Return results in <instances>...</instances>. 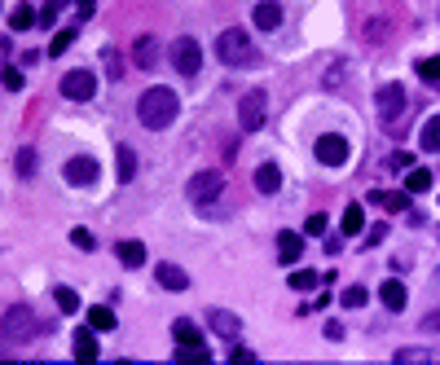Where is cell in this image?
<instances>
[{
  "label": "cell",
  "instance_id": "1",
  "mask_svg": "<svg viewBox=\"0 0 440 365\" xmlns=\"http://www.w3.org/2000/svg\"><path fill=\"white\" fill-rule=\"evenodd\" d=\"M176 114H181V97H176L172 88H150V93H141V102H137V119L150 128V132H159V128H168Z\"/></svg>",
  "mask_w": 440,
  "mask_h": 365
},
{
  "label": "cell",
  "instance_id": "2",
  "mask_svg": "<svg viewBox=\"0 0 440 365\" xmlns=\"http://www.w3.org/2000/svg\"><path fill=\"white\" fill-rule=\"evenodd\" d=\"M216 58L225 66H251L255 62V48H251V36L242 27H229V31H220L216 36Z\"/></svg>",
  "mask_w": 440,
  "mask_h": 365
},
{
  "label": "cell",
  "instance_id": "3",
  "mask_svg": "<svg viewBox=\"0 0 440 365\" xmlns=\"http://www.w3.org/2000/svg\"><path fill=\"white\" fill-rule=\"evenodd\" d=\"M36 335H40L36 312H31L27 304H9V308H5V339H9V343H31Z\"/></svg>",
  "mask_w": 440,
  "mask_h": 365
},
{
  "label": "cell",
  "instance_id": "4",
  "mask_svg": "<svg viewBox=\"0 0 440 365\" xmlns=\"http://www.w3.org/2000/svg\"><path fill=\"white\" fill-rule=\"evenodd\" d=\"M225 194V172L220 168H207V172H194L185 180V198H194V203H211V198Z\"/></svg>",
  "mask_w": 440,
  "mask_h": 365
},
{
  "label": "cell",
  "instance_id": "5",
  "mask_svg": "<svg viewBox=\"0 0 440 365\" xmlns=\"http://www.w3.org/2000/svg\"><path fill=\"white\" fill-rule=\"evenodd\" d=\"M172 66H176V75H199V66H203V48L194 36H176L172 40Z\"/></svg>",
  "mask_w": 440,
  "mask_h": 365
},
{
  "label": "cell",
  "instance_id": "6",
  "mask_svg": "<svg viewBox=\"0 0 440 365\" xmlns=\"http://www.w3.org/2000/svg\"><path fill=\"white\" fill-rule=\"evenodd\" d=\"M374 106H379V119L392 128L401 114H405V88L401 84H383L379 93H374Z\"/></svg>",
  "mask_w": 440,
  "mask_h": 365
},
{
  "label": "cell",
  "instance_id": "7",
  "mask_svg": "<svg viewBox=\"0 0 440 365\" xmlns=\"http://www.w3.org/2000/svg\"><path fill=\"white\" fill-rule=\"evenodd\" d=\"M265 114H269V97L260 93V88L242 97V106H238V124H242V132H255L260 124H265Z\"/></svg>",
  "mask_w": 440,
  "mask_h": 365
},
{
  "label": "cell",
  "instance_id": "8",
  "mask_svg": "<svg viewBox=\"0 0 440 365\" xmlns=\"http://www.w3.org/2000/svg\"><path fill=\"white\" fill-rule=\"evenodd\" d=\"M93 93H97V75L84 71V66H79V71H67V75H62V97H71V102H88Z\"/></svg>",
  "mask_w": 440,
  "mask_h": 365
},
{
  "label": "cell",
  "instance_id": "9",
  "mask_svg": "<svg viewBox=\"0 0 440 365\" xmlns=\"http://www.w3.org/2000/svg\"><path fill=\"white\" fill-rule=\"evenodd\" d=\"M317 159L326 163V168H339V163H348V141L339 137V132H326V137H317Z\"/></svg>",
  "mask_w": 440,
  "mask_h": 365
},
{
  "label": "cell",
  "instance_id": "10",
  "mask_svg": "<svg viewBox=\"0 0 440 365\" xmlns=\"http://www.w3.org/2000/svg\"><path fill=\"white\" fill-rule=\"evenodd\" d=\"M97 335H102V330H93V326H84V330H75V335H71L75 361H97Z\"/></svg>",
  "mask_w": 440,
  "mask_h": 365
},
{
  "label": "cell",
  "instance_id": "11",
  "mask_svg": "<svg viewBox=\"0 0 440 365\" xmlns=\"http://www.w3.org/2000/svg\"><path fill=\"white\" fill-rule=\"evenodd\" d=\"M207 326L216 330L220 339H238V335H242V321L234 317V312H225V308H211V312H207Z\"/></svg>",
  "mask_w": 440,
  "mask_h": 365
},
{
  "label": "cell",
  "instance_id": "12",
  "mask_svg": "<svg viewBox=\"0 0 440 365\" xmlns=\"http://www.w3.org/2000/svg\"><path fill=\"white\" fill-rule=\"evenodd\" d=\"M67 180H71V185H93V180H97V163L88 154H75L67 163Z\"/></svg>",
  "mask_w": 440,
  "mask_h": 365
},
{
  "label": "cell",
  "instance_id": "13",
  "mask_svg": "<svg viewBox=\"0 0 440 365\" xmlns=\"http://www.w3.org/2000/svg\"><path fill=\"white\" fill-rule=\"evenodd\" d=\"M251 22L260 31H273V27H282V5L278 0H260V5L251 9Z\"/></svg>",
  "mask_w": 440,
  "mask_h": 365
},
{
  "label": "cell",
  "instance_id": "14",
  "mask_svg": "<svg viewBox=\"0 0 440 365\" xmlns=\"http://www.w3.org/2000/svg\"><path fill=\"white\" fill-rule=\"evenodd\" d=\"M255 190L260 194H278L282 190V168L278 163H260L255 168Z\"/></svg>",
  "mask_w": 440,
  "mask_h": 365
},
{
  "label": "cell",
  "instance_id": "15",
  "mask_svg": "<svg viewBox=\"0 0 440 365\" xmlns=\"http://www.w3.org/2000/svg\"><path fill=\"white\" fill-rule=\"evenodd\" d=\"M154 277H159V286H163V291H185V286H189L185 269H176V264H159Z\"/></svg>",
  "mask_w": 440,
  "mask_h": 365
},
{
  "label": "cell",
  "instance_id": "16",
  "mask_svg": "<svg viewBox=\"0 0 440 365\" xmlns=\"http://www.w3.org/2000/svg\"><path fill=\"white\" fill-rule=\"evenodd\" d=\"M133 62L141 66V71H150V66L159 62V44H154V36H137V44H133Z\"/></svg>",
  "mask_w": 440,
  "mask_h": 365
},
{
  "label": "cell",
  "instance_id": "17",
  "mask_svg": "<svg viewBox=\"0 0 440 365\" xmlns=\"http://www.w3.org/2000/svg\"><path fill=\"white\" fill-rule=\"evenodd\" d=\"M379 300H383L387 308H392V312H401V308H405V300H410V295H405V286H401L396 277H387L383 286H379Z\"/></svg>",
  "mask_w": 440,
  "mask_h": 365
},
{
  "label": "cell",
  "instance_id": "18",
  "mask_svg": "<svg viewBox=\"0 0 440 365\" xmlns=\"http://www.w3.org/2000/svg\"><path fill=\"white\" fill-rule=\"evenodd\" d=\"M115 255L128 264V269H141V264H145V246H141L137 238H128V242H119V246H115Z\"/></svg>",
  "mask_w": 440,
  "mask_h": 365
},
{
  "label": "cell",
  "instance_id": "19",
  "mask_svg": "<svg viewBox=\"0 0 440 365\" xmlns=\"http://www.w3.org/2000/svg\"><path fill=\"white\" fill-rule=\"evenodd\" d=\"M9 27H13V31H31V27H40V13L31 9V5H13V13H9Z\"/></svg>",
  "mask_w": 440,
  "mask_h": 365
},
{
  "label": "cell",
  "instance_id": "20",
  "mask_svg": "<svg viewBox=\"0 0 440 365\" xmlns=\"http://www.w3.org/2000/svg\"><path fill=\"white\" fill-rule=\"evenodd\" d=\"M418 145H422L427 154H440V114L422 124V132H418Z\"/></svg>",
  "mask_w": 440,
  "mask_h": 365
},
{
  "label": "cell",
  "instance_id": "21",
  "mask_svg": "<svg viewBox=\"0 0 440 365\" xmlns=\"http://www.w3.org/2000/svg\"><path fill=\"white\" fill-rule=\"evenodd\" d=\"M370 203L383 207V211H405V207H410V198H405V194H387V190H374Z\"/></svg>",
  "mask_w": 440,
  "mask_h": 365
},
{
  "label": "cell",
  "instance_id": "22",
  "mask_svg": "<svg viewBox=\"0 0 440 365\" xmlns=\"http://www.w3.org/2000/svg\"><path fill=\"white\" fill-rule=\"evenodd\" d=\"M278 255L291 264V260H300L304 255V238L300 234H278Z\"/></svg>",
  "mask_w": 440,
  "mask_h": 365
},
{
  "label": "cell",
  "instance_id": "23",
  "mask_svg": "<svg viewBox=\"0 0 440 365\" xmlns=\"http://www.w3.org/2000/svg\"><path fill=\"white\" fill-rule=\"evenodd\" d=\"M432 190V172L427 168H410L405 172V194H427Z\"/></svg>",
  "mask_w": 440,
  "mask_h": 365
},
{
  "label": "cell",
  "instance_id": "24",
  "mask_svg": "<svg viewBox=\"0 0 440 365\" xmlns=\"http://www.w3.org/2000/svg\"><path fill=\"white\" fill-rule=\"evenodd\" d=\"M339 225H344V234H361V229H366L361 203H348V207H344V220H339Z\"/></svg>",
  "mask_w": 440,
  "mask_h": 365
},
{
  "label": "cell",
  "instance_id": "25",
  "mask_svg": "<svg viewBox=\"0 0 440 365\" xmlns=\"http://www.w3.org/2000/svg\"><path fill=\"white\" fill-rule=\"evenodd\" d=\"M88 326H93V330H115V308L93 304V308H88Z\"/></svg>",
  "mask_w": 440,
  "mask_h": 365
},
{
  "label": "cell",
  "instance_id": "26",
  "mask_svg": "<svg viewBox=\"0 0 440 365\" xmlns=\"http://www.w3.org/2000/svg\"><path fill=\"white\" fill-rule=\"evenodd\" d=\"M172 339H176V343H185V347H189V343H203L199 326H194V321H185V317H181V321H172Z\"/></svg>",
  "mask_w": 440,
  "mask_h": 365
},
{
  "label": "cell",
  "instance_id": "27",
  "mask_svg": "<svg viewBox=\"0 0 440 365\" xmlns=\"http://www.w3.org/2000/svg\"><path fill=\"white\" fill-rule=\"evenodd\" d=\"M75 36H79V22H75V27H67V31H58L53 44H48V58H62V53L71 48V40H75Z\"/></svg>",
  "mask_w": 440,
  "mask_h": 365
},
{
  "label": "cell",
  "instance_id": "28",
  "mask_svg": "<svg viewBox=\"0 0 440 365\" xmlns=\"http://www.w3.org/2000/svg\"><path fill=\"white\" fill-rule=\"evenodd\" d=\"M119 180H133L137 176V154H133V145H119Z\"/></svg>",
  "mask_w": 440,
  "mask_h": 365
},
{
  "label": "cell",
  "instance_id": "29",
  "mask_svg": "<svg viewBox=\"0 0 440 365\" xmlns=\"http://www.w3.org/2000/svg\"><path fill=\"white\" fill-rule=\"evenodd\" d=\"M317 281H326V273H313V269H300L291 273V291H313Z\"/></svg>",
  "mask_w": 440,
  "mask_h": 365
},
{
  "label": "cell",
  "instance_id": "30",
  "mask_svg": "<svg viewBox=\"0 0 440 365\" xmlns=\"http://www.w3.org/2000/svg\"><path fill=\"white\" fill-rule=\"evenodd\" d=\"M418 79H427V84H440V58H418Z\"/></svg>",
  "mask_w": 440,
  "mask_h": 365
},
{
  "label": "cell",
  "instance_id": "31",
  "mask_svg": "<svg viewBox=\"0 0 440 365\" xmlns=\"http://www.w3.org/2000/svg\"><path fill=\"white\" fill-rule=\"evenodd\" d=\"M53 300H58V308L67 312V317H71V312H79V295H75L71 286H58V291H53Z\"/></svg>",
  "mask_w": 440,
  "mask_h": 365
},
{
  "label": "cell",
  "instance_id": "32",
  "mask_svg": "<svg viewBox=\"0 0 440 365\" xmlns=\"http://www.w3.org/2000/svg\"><path fill=\"white\" fill-rule=\"evenodd\" d=\"M396 361L401 365H418V361H432L427 347H396Z\"/></svg>",
  "mask_w": 440,
  "mask_h": 365
},
{
  "label": "cell",
  "instance_id": "33",
  "mask_svg": "<svg viewBox=\"0 0 440 365\" xmlns=\"http://www.w3.org/2000/svg\"><path fill=\"white\" fill-rule=\"evenodd\" d=\"M370 300V295H366V286H348L344 295H339V304H344V308H361Z\"/></svg>",
  "mask_w": 440,
  "mask_h": 365
},
{
  "label": "cell",
  "instance_id": "34",
  "mask_svg": "<svg viewBox=\"0 0 440 365\" xmlns=\"http://www.w3.org/2000/svg\"><path fill=\"white\" fill-rule=\"evenodd\" d=\"M71 246H79V251H93L97 238L88 234V229H71Z\"/></svg>",
  "mask_w": 440,
  "mask_h": 365
},
{
  "label": "cell",
  "instance_id": "35",
  "mask_svg": "<svg viewBox=\"0 0 440 365\" xmlns=\"http://www.w3.org/2000/svg\"><path fill=\"white\" fill-rule=\"evenodd\" d=\"M18 176H36V150H18Z\"/></svg>",
  "mask_w": 440,
  "mask_h": 365
},
{
  "label": "cell",
  "instance_id": "36",
  "mask_svg": "<svg viewBox=\"0 0 440 365\" xmlns=\"http://www.w3.org/2000/svg\"><path fill=\"white\" fill-rule=\"evenodd\" d=\"M102 58H106V71H110V79H119V75H124V62H119V53H115V48H106Z\"/></svg>",
  "mask_w": 440,
  "mask_h": 365
},
{
  "label": "cell",
  "instance_id": "37",
  "mask_svg": "<svg viewBox=\"0 0 440 365\" xmlns=\"http://www.w3.org/2000/svg\"><path fill=\"white\" fill-rule=\"evenodd\" d=\"M5 88L9 93H22V71H18V66H5Z\"/></svg>",
  "mask_w": 440,
  "mask_h": 365
},
{
  "label": "cell",
  "instance_id": "38",
  "mask_svg": "<svg viewBox=\"0 0 440 365\" xmlns=\"http://www.w3.org/2000/svg\"><path fill=\"white\" fill-rule=\"evenodd\" d=\"M410 163H414L410 154H405V150H396L392 159H387V168H392V172H410Z\"/></svg>",
  "mask_w": 440,
  "mask_h": 365
},
{
  "label": "cell",
  "instance_id": "39",
  "mask_svg": "<svg viewBox=\"0 0 440 365\" xmlns=\"http://www.w3.org/2000/svg\"><path fill=\"white\" fill-rule=\"evenodd\" d=\"M422 330H427V335H440V308H432L427 317H422Z\"/></svg>",
  "mask_w": 440,
  "mask_h": 365
},
{
  "label": "cell",
  "instance_id": "40",
  "mask_svg": "<svg viewBox=\"0 0 440 365\" xmlns=\"http://www.w3.org/2000/svg\"><path fill=\"white\" fill-rule=\"evenodd\" d=\"M304 234H326V215H308V225H304Z\"/></svg>",
  "mask_w": 440,
  "mask_h": 365
},
{
  "label": "cell",
  "instance_id": "41",
  "mask_svg": "<svg viewBox=\"0 0 440 365\" xmlns=\"http://www.w3.org/2000/svg\"><path fill=\"white\" fill-rule=\"evenodd\" d=\"M75 13H79V22H88L93 18V0H75Z\"/></svg>",
  "mask_w": 440,
  "mask_h": 365
},
{
  "label": "cell",
  "instance_id": "42",
  "mask_svg": "<svg viewBox=\"0 0 440 365\" xmlns=\"http://www.w3.org/2000/svg\"><path fill=\"white\" fill-rule=\"evenodd\" d=\"M366 36H370V40H383V36H387V27H383V18H374V27L366 31Z\"/></svg>",
  "mask_w": 440,
  "mask_h": 365
},
{
  "label": "cell",
  "instance_id": "43",
  "mask_svg": "<svg viewBox=\"0 0 440 365\" xmlns=\"http://www.w3.org/2000/svg\"><path fill=\"white\" fill-rule=\"evenodd\" d=\"M234 361H238V365H251L255 352H247V347H234Z\"/></svg>",
  "mask_w": 440,
  "mask_h": 365
},
{
  "label": "cell",
  "instance_id": "44",
  "mask_svg": "<svg viewBox=\"0 0 440 365\" xmlns=\"http://www.w3.org/2000/svg\"><path fill=\"white\" fill-rule=\"evenodd\" d=\"M326 339H344V326H339V321H326Z\"/></svg>",
  "mask_w": 440,
  "mask_h": 365
},
{
  "label": "cell",
  "instance_id": "45",
  "mask_svg": "<svg viewBox=\"0 0 440 365\" xmlns=\"http://www.w3.org/2000/svg\"><path fill=\"white\" fill-rule=\"evenodd\" d=\"M53 18H58V9H48V5H44V9H40V27H53Z\"/></svg>",
  "mask_w": 440,
  "mask_h": 365
},
{
  "label": "cell",
  "instance_id": "46",
  "mask_svg": "<svg viewBox=\"0 0 440 365\" xmlns=\"http://www.w3.org/2000/svg\"><path fill=\"white\" fill-rule=\"evenodd\" d=\"M44 5H48V9H62V5H71V0H44Z\"/></svg>",
  "mask_w": 440,
  "mask_h": 365
}]
</instances>
